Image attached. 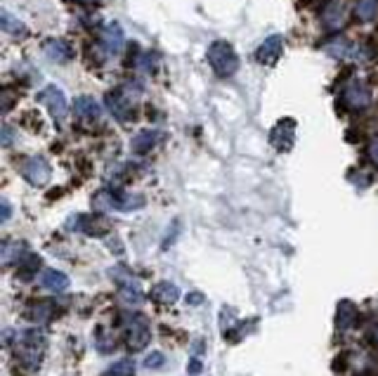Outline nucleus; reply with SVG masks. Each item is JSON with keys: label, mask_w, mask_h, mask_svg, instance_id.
<instances>
[{"label": "nucleus", "mask_w": 378, "mask_h": 376, "mask_svg": "<svg viewBox=\"0 0 378 376\" xmlns=\"http://www.w3.org/2000/svg\"><path fill=\"white\" fill-rule=\"evenodd\" d=\"M378 15V0H357L355 3V17L360 22H371Z\"/></svg>", "instance_id": "23"}, {"label": "nucleus", "mask_w": 378, "mask_h": 376, "mask_svg": "<svg viewBox=\"0 0 378 376\" xmlns=\"http://www.w3.org/2000/svg\"><path fill=\"white\" fill-rule=\"evenodd\" d=\"M107 107H109V112H112L116 119L119 121H133L135 119V109H133V102L128 100V95H126V90H121V88H114L112 93H107Z\"/></svg>", "instance_id": "7"}, {"label": "nucleus", "mask_w": 378, "mask_h": 376, "mask_svg": "<svg viewBox=\"0 0 378 376\" xmlns=\"http://www.w3.org/2000/svg\"><path fill=\"white\" fill-rule=\"evenodd\" d=\"M100 43L104 48V53L119 55L123 43H126V38H123V31H121L119 24H107V27L100 31Z\"/></svg>", "instance_id": "13"}, {"label": "nucleus", "mask_w": 378, "mask_h": 376, "mask_svg": "<svg viewBox=\"0 0 378 376\" xmlns=\"http://www.w3.org/2000/svg\"><path fill=\"white\" fill-rule=\"evenodd\" d=\"M8 218H10V204L3 202V220H8Z\"/></svg>", "instance_id": "36"}, {"label": "nucleus", "mask_w": 378, "mask_h": 376, "mask_svg": "<svg viewBox=\"0 0 378 376\" xmlns=\"http://www.w3.org/2000/svg\"><path fill=\"white\" fill-rule=\"evenodd\" d=\"M189 372H192V374H199V372H201V362H199V360H194L192 365H189Z\"/></svg>", "instance_id": "34"}, {"label": "nucleus", "mask_w": 378, "mask_h": 376, "mask_svg": "<svg viewBox=\"0 0 378 376\" xmlns=\"http://www.w3.org/2000/svg\"><path fill=\"white\" fill-rule=\"evenodd\" d=\"M36 100L38 102H45L50 109V114H52V119L55 121H64L67 119V114H69V105H67V97H64V93L57 86H48L45 90H41V93L36 95Z\"/></svg>", "instance_id": "6"}, {"label": "nucleus", "mask_w": 378, "mask_h": 376, "mask_svg": "<svg viewBox=\"0 0 378 376\" xmlns=\"http://www.w3.org/2000/svg\"><path fill=\"white\" fill-rule=\"evenodd\" d=\"M26 254V246L22 242H5L3 244V263L10 265L12 261L19 263Z\"/></svg>", "instance_id": "24"}, {"label": "nucleus", "mask_w": 378, "mask_h": 376, "mask_svg": "<svg viewBox=\"0 0 378 376\" xmlns=\"http://www.w3.org/2000/svg\"><path fill=\"white\" fill-rule=\"evenodd\" d=\"M350 180H353V185L355 187H360V190H364V187H369V183H371V178L367 173H362V171H353L350 173Z\"/></svg>", "instance_id": "30"}, {"label": "nucleus", "mask_w": 378, "mask_h": 376, "mask_svg": "<svg viewBox=\"0 0 378 376\" xmlns=\"http://www.w3.org/2000/svg\"><path fill=\"white\" fill-rule=\"evenodd\" d=\"M74 114L78 116V119H83V121H97V119H100V114H102V109L93 100V97L81 95V97H76V100H74Z\"/></svg>", "instance_id": "18"}, {"label": "nucleus", "mask_w": 378, "mask_h": 376, "mask_svg": "<svg viewBox=\"0 0 378 376\" xmlns=\"http://www.w3.org/2000/svg\"><path fill=\"white\" fill-rule=\"evenodd\" d=\"M123 327H126V348L130 353H140L149 343V320L145 315H121Z\"/></svg>", "instance_id": "3"}, {"label": "nucleus", "mask_w": 378, "mask_h": 376, "mask_svg": "<svg viewBox=\"0 0 378 376\" xmlns=\"http://www.w3.org/2000/svg\"><path fill=\"white\" fill-rule=\"evenodd\" d=\"M164 353H159V350H154V353H149L147 355V360H145V367L147 369H159V367H164Z\"/></svg>", "instance_id": "29"}, {"label": "nucleus", "mask_w": 378, "mask_h": 376, "mask_svg": "<svg viewBox=\"0 0 378 376\" xmlns=\"http://www.w3.org/2000/svg\"><path fill=\"white\" fill-rule=\"evenodd\" d=\"M371 102V95H369V88L367 83L362 79H353L350 83H345L343 90H341V105L350 112H362L367 109Z\"/></svg>", "instance_id": "4"}, {"label": "nucleus", "mask_w": 378, "mask_h": 376, "mask_svg": "<svg viewBox=\"0 0 378 376\" xmlns=\"http://www.w3.org/2000/svg\"><path fill=\"white\" fill-rule=\"evenodd\" d=\"M67 228L69 230H81V232L93 235V237H102L109 232V223L102 216H74V218H69Z\"/></svg>", "instance_id": "8"}, {"label": "nucleus", "mask_w": 378, "mask_h": 376, "mask_svg": "<svg viewBox=\"0 0 378 376\" xmlns=\"http://www.w3.org/2000/svg\"><path fill=\"white\" fill-rule=\"evenodd\" d=\"M52 315H55V303H50V301H38L34 310H31L34 322H48Z\"/></svg>", "instance_id": "27"}, {"label": "nucleus", "mask_w": 378, "mask_h": 376, "mask_svg": "<svg viewBox=\"0 0 378 376\" xmlns=\"http://www.w3.org/2000/svg\"><path fill=\"white\" fill-rule=\"evenodd\" d=\"M156 64H159V55L154 53V50H149V53H142V57H140V62H138V67L142 69V71H156Z\"/></svg>", "instance_id": "28"}, {"label": "nucleus", "mask_w": 378, "mask_h": 376, "mask_svg": "<svg viewBox=\"0 0 378 376\" xmlns=\"http://www.w3.org/2000/svg\"><path fill=\"white\" fill-rule=\"evenodd\" d=\"M357 317H360V313H357V306L353 301H341L336 308V327L338 332H348V329H353L357 324Z\"/></svg>", "instance_id": "15"}, {"label": "nucleus", "mask_w": 378, "mask_h": 376, "mask_svg": "<svg viewBox=\"0 0 378 376\" xmlns=\"http://www.w3.org/2000/svg\"><path fill=\"white\" fill-rule=\"evenodd\" d=\"M187 301L192 303V306H199V303L204 301V296H201V294H189V296H187Z\"/></svg>", "instance_id": "33"}, {"label": "nucleus", "mask_w": 378, "mask_h": 376, "mask_svg": "<svg viewBox=\"0 0 378 376\" xmlns=\"http://www.w3.org/2000/svg\"><path fill=\"white\" fill-rule=\"evenodd\" d=\"M282 50H284V38L282 36H270L260 43L256 60L260 64H265V67H270V64H275L279 57H282Z\"/></svg>", "instance_id": "11"}, {"label": "nucleus", "mask_w": 378, "mask_h": 376, "mask_svg": "<svg viewBox=\"0 0 378 376\" xmlns=\"http://www.w3.org/2000/svg\"><path fill=\"white\" fill-rule=\"evenodd\" d=\"M369 339H371V343H374V346L378 348V324L374 327V332H371V336H369Z\"/></svg>", "instance_id": "35"}, {"label": "nucleus", "mask_w": 378, "mask_h": 376, "mask_svg": "<svg viewBox=\"0 0 378 376\" xmlns=\"http://www.w3.org/2000/svg\"><path fill=\"white\" fill-rule=\"evenodd\" d=\"M3 142H5V147H10V142H12V128L10 126L3 128Z\"/></svg>", "instance_id": "32"}, {"label": "nucleus", "mask_w": 378, "mask_h": 376, "mask_svg": "<svg viewBox=\"0 0 378 376\" xmlns=\"http://www.w3.org/2000/svg\"><path fill=\"white\" fill-rule=\"evenodd\" d=\"M112 277L119 282V298L126 303V306H140V303L145 301V294H142L140 282L135 280L133 275H128L123 268H114Z\"/></svg>", "instance_id": "5"}, {"label": "nucleus", "mask_w": 378, "mask_h": 376, "mask_svg": "<svg viewBox=\"0 0 378 376\" xmlns=\"http://www.w3.org/2000/svg\"><path fill=\"white\" fill-rule=\"evenodd\" d=\"M149 298H152L154 303H159V306H173L180 298V289L175 287L173 282H159L149 291Z\"/></svg>", "instance_id": "17"}, {"label": "nucleus", "mask_w": 378, "mask_h": 376, "mask_svg": "<svg viewBox=\"0 0 378 376\" xmlns=\"http://www.w3.org/2000/svg\"><path fill=\"white\" fill-rule=\"evenodd\" d=\"M369 159L378 166V138H374L369 142Z\"/></svg>", "instance_id": "31"}, {"label": "nucleus", "mask_w": 378, "mask_h": 376, "mask_svg": "<svg viewBox=\"0 0 378 376\" xmlns=\"http://www.w3.org/2000/svg\"><path fill=\"white\" fill-rule=\"evenodd\" d=\"M133 374H135V362L130 358H126V360L114 362V365L109 367L102 376H133Z\"/></svg>", "instance_id": "25"}, {"label": "nucleus", "mask_w": 378, "mask_h": 376, "mask_svg": "<svg viewBox=\"0 0 378 376\" xmlns=\"http://www.w3.org/2000/svg\"><path fill=\"white\" fill-rule=\"evenodd\" d=\"M164 138H166V135L161 131H156V128H147V131H140L133 138V149L138 154H147V152H152V149L159 145Z\"/></svg>", "instance_id": "16"}, {"label": "nucleus", "mask_w": 378, "mask_h": 376, "mask_svg": "<svg viewBox=\"0 0 378 376\" xmlns=\"http://www.w3.org/2000/svg\"><path fill=\"white\" fill-rule=\"evenodd\" d=\"M322 48H324V53L336 57V60H343V57L350 55V43H348V38H345V36H334L331 41L322 43Z\"/></svg>", "instance_id": "21"}, {"label": "nucleus", "mask_w": 378, "mask_h": 376, "mask_svg": "<svg viewBox=\"0 0 378 376\" xmlns=\"http://www.w3.org/2000/svg\"><path fill=\"white\" fill-rule=\"evenodd\" d=\"M38 270H41V256L26 251L22 261L17 263V277L19 280H31V277H36Z\"/></svg>", "instance_id": "20"}, {"label": "nucleus", "mask_w": 378, "mask_h": 376, "mask_svg": "<svg viewBox=\"0 0 378 376\" xmlns=\"http://www.w3.org/2000/svg\"><path fill=\"white\" fill-rule=\"evenodd\" d=\"M41 284L48 291H55V294H60V291H64L69 287V277L64 275V272L60 270H45L41 275Z\"/></svg>", "instance_id": "19"}, {"label": "nucleus", "mask_w": 378, "mask_h": 376, "mask_svg": "<svg viewBox=\"0 0 378 376\" xmlns=\"http://www.w3.org/2000/svg\"><path fill=\"white\" fill-rule=\"evenodd\" d=\"M43 50H45V55H48V60L57 62V64H64L74 57L71 45L67 41H62V38H50V41H45Z\"/></svg>", "instance_id": "14"}, {"label": "nucleus", "mask_w": 378, "mask_h": 376, "mask_svg": "<svg viewBox=\"0 0 378 376\" xmlns=\"http://www.w3.org/2000/svg\"><path fill=\"white\" fill-rule=\"evenodd\" d=\"M322 24L327 31H338L345 24V5L341 0H329L322 10Z\"/></svg>", "instance_id": "12"}, {"label": "nucleus", "mask_w": 378, "mask_h": 376, "mask_svg": "<svg viewBox=\"0 0 378 376\" xmlns=\"http://www.w3.org/2000/svg\"><path fill=\"white\" fill-rule=\"evenodd\" d=\"M206 60L220 79H230V76H234L239 71V57L227 41H215L211 48H208Z\"/></svg>", "instance_id": "2"}, {"label": "nucleus", "mask_w": 378, "mask_h": 376, "mask_svg": "<svg viewBox=\"0 0 378 376\" xmlns=\"http://www.w3.org/2000/svg\"><path fill=\"white\" fill-rule=\"evenodd\" d=\"M272 145L279 152H289L293 147V142H296V121L293 119H282L277 123L275 128H272V135H270Z\"/></svg>", "instance_id": "9"}, {"label": "nucleus", "mask_w": 378, "mask_h": 376, "mask_svg": "<svg viewBox=\"0 0 378 376\" xmlns=\"http://www.w3.org/2000/svg\"><path fill=\"white\" fill-rule=\"evenodd\" d=\"M45 348H48V341H45V334L41 329H24L15 336V358L19 360V365L29 369L41 367Z\"/></svg>", "instance_id": "1"}, {"label": "nucleus", "mask_w": 378, "mask_h": 376, "mask_svg": "<svg viewBox=\"0 0 378 376\" xmlns=\"http://www.w3.org/2000/svg\"><path fill=\"white\" fill-rule=\"evenodd\" d=\"M95 348L100 350L102 355H109V353H114L116 350V341H114V334L112 332H107L104 327H97V332H95Z\"/></svg>", "instance_id": "22"}, {"label": "nucleus", "mask_w": 378, "mask_h": 376, "mask_svg": "<svg viewBox=\"0 0 378 376\" xmlns=\"http://www.w3.org/2000/svg\"><path fill=\"white\" fill-rule=\"evenodd\" d=\"M22 175L29 180L31 185H45L50 180V166L48 161L41 159V157H29L22 164Z\"/></svg>", "instance_id": "10"}, {"label": "nucleus", "mask_w": 378, "mask_h": 376, "mask_svg": "<svg viewBox=\"0 0 378 376\" xmlns=\"http://www.w3.org/2000/svg\"><path fill=\"white\" fill-rule=\"evenodd\" d=\"M3 29L8 31L10 36H17V38H24L26 34H29V31H26V27L22 22H19V19H15L10 15V12H3Z\"/></svg>", "instance_id": "26"}]
</instances>
